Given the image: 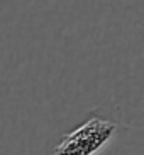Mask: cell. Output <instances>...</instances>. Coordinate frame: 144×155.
I'll return each mask as SVG.
<instances>
[{
	"instance_id": "cell-1",
	"label": "cell",
	"mask_w": 144,
	"mask_h": 155,
	"mask_svg": "<svg viewBox=\"0 0 144 155\" xmlns=\"http://www.w3.org/2000/svg\"><path fill=\"white\" fill-rule=\"evenodd\" d=\"M114 131V123L102 118H90L85 124L66 135L54 148L53 155H93L110 140Z\"/></svg>"
}]
</instances>
